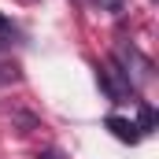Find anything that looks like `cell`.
I'll return each instance as SVG.
<instances>
[{
    "label": "cell",
    "instance_id": "obj_1",
    "mask_svg": "<svg viewBox=\"0 0 159 159\" xmlns=\"http://www.w3.org/2000/svg\"><path fill=\"white\" fill-rule=\"evenodd\" d=\"M115 59H119V74L126 85H148V81L156 78V67H152V59L148 56H141L133 44H119V52H115Z\"/></svg>",
    "mask_w": 159,
    "mask_h": 159
},
{
    "label": "cell",
    "instance_id": "obj_2",
    "mask_svg": "<svg viewBox=\"0 0 159 159\" xmlns=\"http://www.w3.org/2000/svg\"><path fill=\"white\" fill-rule=\"evenodd\" d=\"M107 129H111L119 141H129V144L137 141V126H133V122H126V119H119V115H111V119H107Z\"/></svg>",
    "mask_w": 159,
    "mask_h": 159
},
{
    "label": "cell",
    "instance_id": "obj_3",
    "mask_svg": "<svg viewBox=\"0 0 159 159\" xmlns=\"http://www.w3.org/2000/svg\"><path fill=\"white\" fill-rule=\"evenodd\" d=\"M137 129H141V133H152V129H156V111H152L148 104H141V122H137Z\"/></svg>",
    "mask_w": 159,
    "mask_h": 159
},
{
    "label": "cell",
    "instance_id": "obj_4",
    "mask_svg": "<svg viewBox=\"0 0 159 159\" xmlns=\"http://www.w3.org/2000/svg\"><path fill=\"white\" fill-rule=\"evenodd\" d=\"M100 11H107V15H122V7H126V0H93Z\"/></svg>",
    "mask_w": 159,
    "mask_h": 159
},
{
    "label": "cell",
    "instance_id": "obj_5",
    "mask_svg": "<svg viewBox=\"0 0 159 159\" xmlns=\"http://www.w3.org/2000/svg\"><path fill=\"white\" fill-rule=\"evenodd\" d=\"M11 81H19V67L15 63H0V85H11Z\"/></svg>",
    "mask_w": 159,
    "mask_h": 159
},
{
    "label": "cell",
    "instance_id": "obj_6",
    "mask_svg": "<svg viewBox=\"0 0 159 159\" xmlns=\"http://www.w3.org/2000/svg\"><path fill=\"white\" fill-rule=\"evenodd\" d=\"M37 159H59V152H44V156H37Z\"/></svg>",
    "mask_w": 159,
    "mask_h": 159
}]
</instances>
